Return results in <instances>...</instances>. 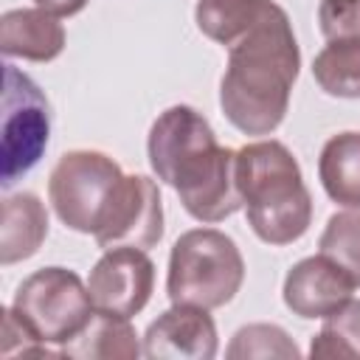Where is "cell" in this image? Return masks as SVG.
Listing matches in <instances>:
<instances>
[{"mask_svg": "<svg viewBox=\"0 0 360 360\" xmlns=\"http://www.w3.org/2000/svg\"><path fill=\"white\" fill-rule=\"evenodd\" d=\"M0 51L8 59L53 62L65 51V25L45 8H11L0 17Z\"/></svg>", "mask_w": 360, "mask_h": 360, "instance_id": "obj_12", "label": "cell"}, {"mask_svg": "<svg viewBox=\"0 0 360 360\" xmlns=\"http://www.w3.org/2000/svg\"><path fill=\"white\" fill-rule=\"evenodd\" d=\"M87 290L101 312L135 318L152 298L155 262L141 248H112L93 264Z\"/></svg>", "mask_w": 360, "mask_h": 360, "instance_id": "obj_9", "label": "cell"}, {"mask_svg": "<svg viewBox=\"0 0 360 360\" xmlns=\"http://www.w3.org/2000/svg\"><path fill=\"white\" fill-rule=\"evenodd\" d=\"M211 309L172 304L160 312L143 335V357L149 360H211L217 357L219 338Z\"/></svg>", "mask_w": 360, "mask_h": 360, "instance_id": "obj_11", "label": "cell"}, {"mask_svg": "<svg viewBox=\"0 0 360 360\" xmlns=\"http://www.w3.org/2000/svg\"><path fill=\"white\" fill-rule=\"evenodd\" d=\"M242 281L245 259L228 233L191 228L174 239L166 273V295L172 304L219 309L236 298Z\"/></svg>", "mask_w": 360, "mask_h": 360, "instance_id": "obj_4", "label": "cell"}, {"mask_svg": "<svg viewBox=\"0 0 360 360\" xmlns=\"http://www.w3.org/2000/svg\"><path fill=\"white\" fill-rule=\"evenodd\" d=\"M48 236V211L31 191H17L3 200L0 222V264H17L31 259Z\"/></svg>", "mask_w": 360, "mask_h": 360, "instance_id": "obj_13", "label": "cell"}, {"mask_svg": "<svg viewBox=\"0 0 360 360\" xmlns=\"http://www.w3.org/2000/svg\"><path fill=\"white\" fill-rule=\"evenodd\" d=\"M155 177L174 188L180 205L197 222L214 225L242 208L236 186V152L219 146L208 118L188 104L163 110L146 138Z\"/></svg>", "mask_w": 360, "mask_h": 360, "instance_id": "obj_1", "label": "cell"}, {"mask_svg": "<svg viewBox=\"0 0 360 360\" xmlns=\"http://www.w3.org/2000/svg\"><path fill=\"white\" fill-rule=\"evenodd\" d=\"M312 76L326 96L360 98V37L326 39L312 59Z\"/></svg>", "mask_w": 360, "mask_h": 360, "instance_id": "obj_16", "label": "cell"}, {"mask_svg": "<svg viewBox=\"0 0 360 360\" xmlns=\"http://www.w3.org/2000/svg\"><path fill=\"white\" fill-rule=\"evenodd\" d=\"M132 318L112 315L96 309L84 329L62 346V357L82 360H135L143 354V343H138V332L129 323Z\"/></svg>", "mask_w": 360, "mask_h": 360, "instance_id": "obj_14", "label": "cell"}, {"mask_svg": "<svg viewBox=\"0 0 360 360\" xmlns=\"http://www.w3.org/2000/svg\"><path fill=\"white\" fill-rule=\"evenodd\" d=\"M163 236V200L160 188L146 174H124L110 208L93 233L101 250L141 248L149 250Z\"/></svg>", "mask_w": 360, "mask_h": 360, "instance_id": "obj_8", "label": "cell"}, {"mask_svg": "<svg viewBox=\"0 0 360 360\" xmlns=\"http://www.w3.org/2000/svg\"><path fill=\"white\" fill-rule=\"evenodd\" d=\"M318 25L326 39L360 37V0H321Z\"/></svg>", "mask_w": 360, "mask_h": 360, "instance_id": "obj_21", "label": "cell"}, {"mask_svg": "<svg viewBox=\"0 0 360 360\" xmlns=\"http://www.w3.org/2000/svg\"><path fill=\"white\" fill-rule=\"evenodd\" d=\"M236 186L253 233L264 245H292L312 225V197L292 152L281 141L236 149Z\"/></svg>", "mask_w": 360, "mask_h": 360, "instance_id": "obj_3", "label": "cell"}, {"mask_svg": "<svg viewBox=\"0 0 360 360\" xmlns=\"http://www.w3.org/2000/svg\"><path fill=\"white\" fill-rule=\"evenodd\" d=\"M11 315L45 346L70 343L96 312L87 284L68 267H39L14 292Z\"/></svg>", "mask_w": 360, "mask_h": 360, "instance_id": "obj_5", "label": "cell"}, {"mask_svg": "<svg viewBox=\"0 0 360 360\" xmlns=\"http://www.w3.org/2000/svg\"><path fill=\"white\" fill-rule=\"evenodd\" d=\"M318 177L332 202L343 208H360V132L346 129L323 143Z\"/></svg>", "mask_w": 360, "mask_h": 360, "instance_id": "obj_15", "label": "cell"}, {"mask_svg": "<svg viewBox=\"0 0 360 360\" xmlns=\"http://www.w3.org/2000/svg\"><path fill=\"white\" fill-rule=\"evenodd\" d=\"M301 70V48L287 11L270 8L228 45V65L219 82V107L245 135H270L281 127L290 93Z\"/></svg>", "mask_w": 360, "mask_h": 360, "instance_id": "obj_2", "label": "cell"}, {"mask_svg": "<svg viewBox=\"0 0 360 360\" xmlns=\"http://www.w3.org/2000/svg\"><path fill=\"white\" fill-rule=\"evenodd\" d=\"M51 132V110L42 90L6 65L3 90V188H8L20 174H25L42 158Z\"/></svg>", "mask_w": 360, "mask_h": 360, "instance_id": "obj_7", "label": "cell"}, {"mask_svg": "<svg viewBox=\"0 0 360 360\" xmlns=\"http://www.w3.org/2000/svg\"><path fill=\"white\" fill-rule=\"evenodd\" d=\"M34 3H37L39 8L56 14V17H73V14H79L90 0H34Z\"/></svg>", "mask_w": 360, "mask_h": 360, "instance_id": "obj_22", "label": "cell"}, {"mask_svg": "<svg viewBox=\"0 0 360 360\" xmlns=\"http://www.w3.org/2000/svg\"><path fill=\"white\" fill-rule=\"evenodd\" d=\"M270 3L273 0H197L194 22L211 42L228 48L270 8Z\"/></svg>", "mask_w": 360, "mask_h": 360, "instance_id": "obj_17", "label": "cell"}, {"mask_svg": "<svg viewBox=\"0 0 360 360\" xmlns=\"http://www.w3.org/2000/svg\"><path fill=\"white\" fill-rule=\"evenodd\" d=\"M318 253L338 262L360 287V208L332 214L318 239Z\"/></svg>", "mask_w": 360, "mask_h": 360, "instance_id": "obj_19", "label": "cell"}, {"mask_svg": "<svg viewBox=\"0 0 360 360\" xmlns=\"http://www.w3.org/2000/svg\"><path fill=\"white\" fill-rule=\"evenodd\" d=\"M124 180L121 166L96 149L65 152L48 177V200L59 222L76 233L93 236Z\"/></svg>", "mask_w": 360, "mask_h": 360, "instance_id": "obj_6", "label": "cell"}, {"mask_svg": "<svg viewBox=\"0 0 360 360\" xmlns=\"http://www.w3.org/2000/svg\"><path fill=\"white\" fill-rule=\"evenodd\" d=\"M225 354L231 360H250V357H281V360H298L301 349L295 340L276 323H248L233 332Z\"/></svg>", "mask_w": 360, "mask_h": 360, "instance_id": "obj_20", "label": "cell"}, {"mask_svg": "<svg viewBox=\"0 0 360 360\" xmlns=\"http://www.w3.org/2000/svg\"><path fill=\"white\" fill-rule=\"evenodd\" d=\"M354 290L357 284L352 281V276L338 262L318 253L295 262L287 270L281 284V298L292 315L304 321H323L340 312L352 301Z\"/></svg>", "mask_w": 360, "mask_h": 360, "instance_id": "obj_10", "label": "cell"}, {"mask_svg": "<svg viewBox=\"0 0 360 360\" xmlns=\"http://www.w3.org/2000/svg\"><path fill=\"white\" fill-rule=\"evenodd\" d=\"M309 357L360 360V298H352L340 312L323 318L321 332L309 343Z\"/></svg>", "mask_w": 360, "mask_h": 360, "instance_id": "obj_18", "label": "cell"}]
</instances>
